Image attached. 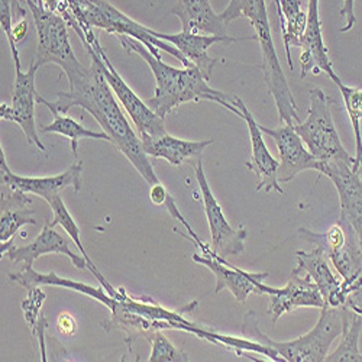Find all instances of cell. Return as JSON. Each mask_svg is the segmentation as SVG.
Returning <instances> with one entry per match:
<instances>
[{"label": "cell", "instance_id": "2e32d148", "mask_svg": "<svg viewBox=\"0 0 362 362\" xmlns=\"http://www.w3.org/2000/svg\"><path fill=\"white\" fill-rule=\"evenodd\" d=\"M232 105L238 107L243 113L240 119H244L247 122L250 138H251V158L245 164V167L258 175L257 183V192H277L283 194V189L277 180V171L280 167V161H277L273 156H271L269 149L264 141L262 131L259 129V124L255 120L254 115L250 112L247 105L240 100L238 96L232 98Z\"/></svg>", "mask_w": 362, "mask_h": 362}, {"label": "cell", "instance_id": "f1b7e54d", "mask_svg": "<svg viewBox=\"0 0 362 362\" xmlns=\"http://www.w3.org/2000/svg\"><path fill=\"white\" fill-rule=\"evenodd\" d=\"M41 131L44 134H58L69 138L71 142V153L74 157H77L80 139H99V141L110 142V138L105 131H92L88 128H84L81 124L77 122V120L63 113L54 115L52 124L44 125Z\"/></svg>", "mask_w": 362, "mask_h": 362}, {"label": "cell", "instance_id": "5b68a950", "mask_svg": "<svg viewBox=\"0 0 362 362\" xmlns=\"http://www.w3.org/2000/svg\"><path fill=\"white\" fill-rule=\"evenodd\" d=\"M298 235L325 251L342 279L341 288L348 298L346 303L362 313V248L354 228L339 218L325 233L300 228Z\"/></svg>", "mask_w": 362, "mask_h": 362}, {"label": "cell", "instance_id": "4dcf8cb0", "mask_svg": "<svg viewBox=\"0 0 362 362\" xmlns=\"http://www.w3.org/2000/svg\"><path fill=\"white\" fill-rule=\"evenodd\" d=\"M151 344V355L146 361L149 362H186L190 358L177 349L167 337L163 335V330L154 334V337L149 339Z\"/></svg>", "mask_w": 362, "mask_h": 362}, {"label": "cell", "instance_id": "44dd1931", "mask_svg": "<svg viewBox=\"0 0 362 362\" xmlns=\"http://www.w3.org/2000/svg\"><path fill=\"white\" fill-rule=\"evenodd\" d=\"M153 35L171 44L175 47L181 54H183L190 63H193L202 74L210 80L212 77V71L219 62V58H212L207 54V49L212 48L216 44H225L229 45L236 41H243L233 37H218V35H207V34H194L181 31L178 34H161L153 29Z\"/></svg>", "mask_w": 362, "mask_h": 362}, {"label": "cell", "instance_id": "d6986e66", "mask_svg": "<svg viewBox=\"0 0 362 362\" xmlns=\"http://www.w3.org/2000/svg\"><path fill=\"white\" fill-rule=\"evenodd\" d=\"M327 255L320 247H316L313 251H297L296 261L297 265L293 269L294 273L301 276H309L312 281L317 286L323 300L325 306L330 308H342L346 306V296L341 288V281L332 273L327 264Z\"/></svg>", "mask_w": 362, "mask_h": 362}, {"label": "cell", "instance_id": "e0dca14e", "mask_svg": "<svg viewBox=\"0 0 362 362\" xmlns=\"http://www.w3.org/2000/svg\"><path fill=\"white\" fill-rule=\"evenodd\" d=\"M308 28L301 42L300 55V78H305L309 74L319 76L326 73L327 77L338 83L341 78L334 70V64L329 57L327 47L323 41L322 21L319 15V0H308Z\"/></svg>", "mask_w": 362, "mask_h": 362}, {"label": "cell", "instance_id": "603a6c76", "mask_svg": "<svg viewBox=\"0 0 362 362\" xmlns=\"http://www.w3.org/2000/svg\"><path fill=\"white\" fill-rule=\"evenodd\" d=\"M171 13L181 22V31L226 37V23L210 0H177Z\"/></svg>", "mask_w": 362, "mask_h": 362}, {"label": "cell", "instance_id": "83f0119b", "mask_svg": "<svg viewBox=\"0 0 362 362\" xmlns=\"http://www.w3.org/2000/svg\"><path fill=\"white\" fill-rule=\"evenodd\" d=\"M362 330V315L344 306V326L341 334V344L338 348L327 354V362H362L359 351V335Z\"/></svg>", "mask_w": 362, "mask_h": 362}, {"label": "cell", "instance_id": "7c38bea8", "mask_svg": "<svg viewBox=\"0 0 362 362\" xmlns=\"http://www.w3.org/2000/svg\"><path fill=\"white\" fill-rule=\"evenodd\" d=\"M259 129L262 131V134L273 138L277 145L280 158L277 180L280 185L288 183V181H291L300 173L308 170H315L320 173V163L313 157V154L305 145L303 139H301L300 135L296 132L294 124H281L274 129L259 125Z\"/></svg>", "mask_w": 362, "mask_h": 362}, {"label": "cell", "instance_id": "d6a6232c", "mask_svg": "<svg viewBox=\"0 0 362 362\" xmlns=\"http://www.w3.org/2000/svg\"><path fill=\"white\" fill-rule=\"evenodd\" d=\"M45 300V294L41 291L40 287H35L33 290H29L28 297L22 301V309L25 313V320L28 322L29 327H34L40 319L41 315L40 310L42 308V303Z\"/></svg>", "mask_w": 362, "mask_h": 362}, {"label": "cell", "instance_id": "5bb4252c", "mask_svg": "<svg viewBox=\"0 0 362 362\" xmlns=\"http://www.w3.org/2000/svg\"><path fill=\"white\" fill-rule=\"evenodd\" d=\"M261 293L269 297L267 313L273 325H276L283 315L290 313L297 308L322 309L325 306V300L312 279L294 273V271L286 287L274 288L262 283Z\"/></svg>", "mask_w": 362, "mask_h": 362}, {"label": "cell", "instance_id": "9a60e30c", "mask_svg": "<svg viewBox=\"0 0 362 362\" xmlns=\"http://www.w3.org/2000/svg\"><path fill=\"white\" fill-rule=\"evenodd\" d=\"M83 168H84L83 163L77 161L76 164L69 167L64 173L58 174V175L41 177V178L21 177L11 171L4 148H2V151H0V175H2L0 183L8 185L12 189L23 192L26 194L40 196L44 200H47L55 194H62V192L69 187H71L76 193H78L81 190Z\"/></svg>", "mask_w": 362, "mask_h": 362}, {"label": "cell", "instance_id": "30bf717a", "mask_svg": "<svg viewBox=\"0 0 362 362\" xmlns=\"http://www.w3.org/2000/svg\"><path fill=\"white\" fill-rule=\"evenodd\" d=\"M194 173L202 193L204 214L210 230V257H215L218 259H226L229 257L243 254L245 250L248 230L244 226H239V229H233L226 221L222 206L219 204L212 189L209 186L202 157L196 158Z\"/></svg>", "mask_w": 362, "mask_h": 362}, {"label": "cell", "instance_id": "52a82bcc", "mask_svg": "<svg viewBox=\"0 0 362 362\" xmlns=\"http://www.w3.org/2000/svg\"><path fill=\"white\" fill-rule=\"evenodd\" d=\"M309 103L306 120L294 124V129L313 157L320 165L334 163L355 165V157H351L345 149L332 117V105H335V100L316 87L309 92Z\"/></svg>", "mask_w": 362, "mask_h": 362}, {"label": "cell", "instance_id": "8fae6325", "mask_svg": "<svg viewBox=\"0 0 362 362\" xmlns=\"http://www.w3.org/2000/svg\"><path fill=\"white\" fill-rule=\"evenodd\" d=\"M40 70V66L33 58L26 71L16 69V77L13 84L12 103L0 105V117L8 122H13L21 127L28 142L37 146L41 153L45 151V145L38 136L37 122H35V105L37 102V88H35V76Z\"/></svg>", "mask_w": 362, "mask_h": 362}, {"label": "cell", "instance_id": "836d02e7", "mask_svg": "<svg viewBox=\"0 0 362 362\" xmlns=\"http://www.w3.org/2000/svg\"><path fill=\"white\" fill-rule=\"evenodd\" d=\"M339 16L344 19V25L339 28V33L345 34L354 29L356 23L355 16V0H342V8L339 11Z\"/></svg>", "mask_w": 362, "mask_h": 362}, {"label": "cell", "instance_id": "8992f818", "mask_svg": "<svg viewBox=\"0 0 362 362\" xmlns=\"http://www.w3.org/2000/svg\"><path fill=\"white\" fill-rule=\"evenodd\" d=\"M64 2L83 33L87 29L99 28L115 37L128 35L141 41L151 52L158 55L161 49L175 57L185 67L192 64L175 47L154 37L153 29L131 19L128 15L116 9L109 0H64Z\"/></svg>", "mask_w": 362, "mask_h": 362}, {"label": "cell", "instance_id": "9c48e42d", "mask_svg": "<svg viewBox=\"0 0 362 362\" xmlns=\"http://www.w3.org/2000/svg\"><path fill=\"white\" fill-rule=\"evenodd\" d=\"M78 38L84 45H92L100 55V67L106 77V81L113 90L116 99L120 102V105L125 107L127 113L131 116L141 141L154 139L165 135L167 131H165L164 117L157 115L146 105V102H142L134 90L127 84L122 76L117 73V70L113 67L110 59L107 58L103 47L100 45L99 38L95 35L93 29H88V31L78 34Z\"/></svg>", "mask_w": 362, "mask_h": 362}, {"label": "cell", "instance_id": "ffe728a7", "mask_svg": "<svg viewBox=\"0 0 362 362\" xmlns=\"http://www.w3.org/2000/svg\"><path fill=\"white\" fill-rule=\"evenodd\" d=\"M47 254H59L69 257L77 269L88 268L86 258L71 251L70 239L62 233L55 232L54 228L49 226V222L44 225L41 233L31 244H28L25 247H11L2 257H8L15 264L22 262L23 268H31L40 257Z\"/></svg>", "mask_w": 362, "mask_h": 362}, {"label": "cell", "instance_id": "e575fe53", "mask_svg": "<svg viewBox=\"0 0 362 362\" xmlns=\"http://www.w3.org/2000/svg\"><path fill=\"white\" fill-rule=\"evenodd\" d=\"M57 327H58L59 332H62L63 335H73L74 332H76V327H77L76 319L73 316L64 313V315H62V316L58 317Z\"/></svg>", "mask_w": 362, "mask_h": 362}, {"label": "cell", "instance_id": "cb8c5ba5", "mask_svg": "<svg viewBox=\"0 0 362 362\" xmlns=\"http://www.w3.org/2000/svg\"><path fill=\"white\" fill-rule=\"evenodd\" d=\"M212 144L214 139L187 141L171 136L170 134H165L160 138L142 141L144 149L148 157L163 158L174 167H180L189 160L202 157L206 148Z\"/></svg>", "mask_w": 362, "mask_h": 362}, {"label": "cell", "instance_id": "1f68e13d", "mask_svg": "<svg viewBox=\"0 0 362 362\" xmlns=\"http://www.w3.org/2000/svg\"><path fill=\"white\" fill-rule=\"evenodd\" d=\"M0 25H2L4 33L8 38L9 48L12 52V58L15 62V67L21 69V58H19V49L18 44L13 38V0H0Z\"/></svg>", "mask_w": 362, "mask_h": 362}, {"label": "cell", "instance_id": "ba28073f", "mask_svg": "<svg viewBox=\"0 0 362 362\" xmlns=\"http://www.w3.org/2000/svg\"><path fill=\"white\" fill-rule=\"evenodd\" d=\"M26 5L33 15L38 37L35 63L40 67L57 64L62 67L69 81L83 74L87 67L78 62L73 51L66 19L62 15L41 8L34 0H26Z\"/></svg>", "mask_w": 362, "mask_h": 362}, {"label": "cell", "instance_id": "3957f363", "mask_svg": "<svg viewBox=\"0 0 362 362\" xmlns=\"http://www.w3.org/2000/svg\"><path fill=\"white\" fill-rule=\"evenodd\" d=\"M221 15L226 25L239 18L250 21L251 26L255 29L254 40L258 41L261 48L264 80L268 93L274 99L280 124H298L300 117L297 113V105L280 66L274 40L271 35L265 0H230L228 8Z\"/></svg>", "mask_w": 362, "mask_h": 362}, {"label": "cell", "instance_id": "484cf974", "mask_svg": "<svg viewBox=\"0 0 362 362\" xmlns=\"http://www.w3.org/2000/svg\"><path fill=\"white\" fill-rule=\"evenodd\" d=\"M276 8L280 19L287 64L293 71L294 64L291 59V48H300L301 42H303L308 28V12H305L301 0H279Z\"/></svg>", "mask_w": 362, "mask_h": 362}, {"label": "cell", "instance_id": "ac0fdd59", "mask_svg": "<svg viewBox=\"0 0 362 362\" xmlns=\"http://www.w3.org/2000/svg\"><path fill=\"white\" fill-rule=\"evenodd\" d=\"M193 261L212 271L216 277V294L228 290L238 303H245L251 294L262 296L261 286L269 277L268 273H248V271L232 267L226 259H218L210 255L194 254Z\"/></svg>", "mask_w": 362, "mask_h": 362}, {"label": "cell", "instance_id": "6da1fadb", "mask_svg": "<svg viewBox=\"0 0 362 362\" xmlns=\"http://www.w3.org/2000/svg\"><path fill=\"white\" fill-rule=\"evenodd\" d=\"M92 64L78 77L70 80V92H59L57 100L48 102L37 96L38 105H44L54 115H67L71 107H80L92 115L102 129L109 135L110 142L136 168L148 186H156L160 180L153 164L148 160L141 138L134 132L122 109L119 107L113 90L100 67V55L92 45H86Z\"/></svg>", "mask_w": 362, "mask_h": 362}, {"label": "cell", "instance_id": "7a4b0ae2", "mask_svg": "<svg viewBox=\"0 0 362 362\" xmlns=\"http://www.w3.org/2000/svg\"><path fill=\"white\" fill-rule=\"evenodd\" d=\"M122 48L129 54H138L149 66L156 78L154 96L146 105L161 117H165L178 106L189 102H214L240 117L238 107L232 105L233 95L221 92L209 86V80L194 66L175 69L161 59V55L151 52L141 41L128 35H117Z\"/></svg>", "mask_w": 362, "mask_h": 362}, {"label": "cell", "instance_id": "277c9868", "mask_svg": "<svg viewBox=\"0 0 362 362\" xmlns=\"http://www.w3.org/2000/svg\"><path fill=\"white\" fill-rule=\"evenodd\" d=\"M342 326L344 306H323L317 323L306 335L288 342H276L262 334L258 327L255 313L248 312L243 323V335L248 339L271 346L286 362H323L326 361L332 344L341 337Z\"/></svg>", "mask_w": 362, "mask_h": 362}, {"label": "cell", "instance_id": "8d00e7d4", "mask_svg": "<svg viewBox=\"0 0 362 362\" xmlns=\"http://www.w3.org/2000/svg\"><path fill=\"white\" fill-rule=\"evenodd\" d=\"M273 2H274V5L277 6V4H279V0H273Z\"/></svg>", "mask_w": 362, "mask_h": 362}, {"label": "cell", "instance_id": "4316f807", "mask_svg": "<svg viewBox=\"0 0 362 362\" xmlns=\"http://www.w3.org/2000/svg\"><path fill=\"white\" fill-rule=\"evenodd\" d=\"M45 202L49 204V207L52 209V214H54V221L49 223V226L54 228V226L59 225V226H62V228L67 232L69 238L73 240V243L76 244V247L78 248V251L81 252V255L86 258V261H87V264H88V269L92 271V274L99 280V283L102 284V287H103L112 297H116L117 288H115L110 283H107V280H105V277L99 273V269L96 268V265L93 264V261L90 259V257L87 255V251H86L84 245L81 244V232H80V228H78V225L76 223V221L73 219V216L70 215L69 209H67L66 204H64V200H63L62 194H55V196L47 199Z\"/></svg>", "mask_w": 362, "mask_h": 362}, {"label": "cell", "instance_id": "f546056e", "mask_svg": "<svg viewBox=\"0 0 362 362\" xmlns=\"http://www.w3.org/2000/svg\"><path fill=\"white\" fill-rule=\"evenodd\" d=\"M342 95L345 109L348 112L355 135V165L352 170L358 171L362 165V136H361V120H362V88L351 87L344 84L342 80L337 83Z\"/></svg>", "mask_w": 362, "mask_h": 362}, {"label": "cell", "instance_id": "7402d4cb", "mask_svg": "<svg viewBox=\"0 0 362 362\" xmlns=\"http://www.w3.org/2000/svg\"><path fill=\"white\" fill-rule=\"evenodd\" d=\"M2 203H0V254L13 247V238L23 225H37V221L33 219L34 210L29 209L33 203L31 194H26L16 189H12L8 185H2Z\"/></svg>", "mask_w": 362, "mask_h": 362}, {"label": "cell", "instance_id": "d4e9b609", "mask_svg": "<svg viewBox=\"0 0 362 362\" xmlns=\"http://www.w3.org/2000/svg\"><path fill=\"white\" fill-rule=\"evenodd\" d=\"M9 280L22 286L23 288H26L28 291L33 290L35 287H41V286H54V287H64L69 290H74L77 293L86 294L88 297L95 298L96 301H100L102 305H105L107 309L113 305L115 297H112L109 293L105 291V288H96L92 286H87L70 279H63L58 277L54 271L48 274H42V273H37V271L31 267V268H22V271H18V273H11L9 274Z\"/></svg>", "mask_w": 362, "mask_h": 362}, {"label": "cell", "instance_id": "4fadbf2b", "mask_svg": "<svg viewBox=\"0 0 362 362\" xmlns=\"http://www.w3.org/2000/svg\"><path fill=\"white\" fill-rule=\"evenodd\" d=\"M352 167L348 163L325 164L320 174L334 183L339 196L341 219L354 228L362 248V165L358 171Z\"/></svg>", "mask_w": 362, "mask_h": 362}, {"label": "cell", "instance_id": "d590c367", "mask_svg": "<svg viewBox=\"0 0 362 362\" xmlns=\"http://www.w3.org/2000/svg\"><path fill=\"white\" fill-rule=\"evenodd\" d=\"M26 34H28V21H26V18H23V19H19L13 25V38H15L16 44L21 42L26 37Z\"/></svg>", "mask_w": 362, "mask_h": 362}]
</instances>
